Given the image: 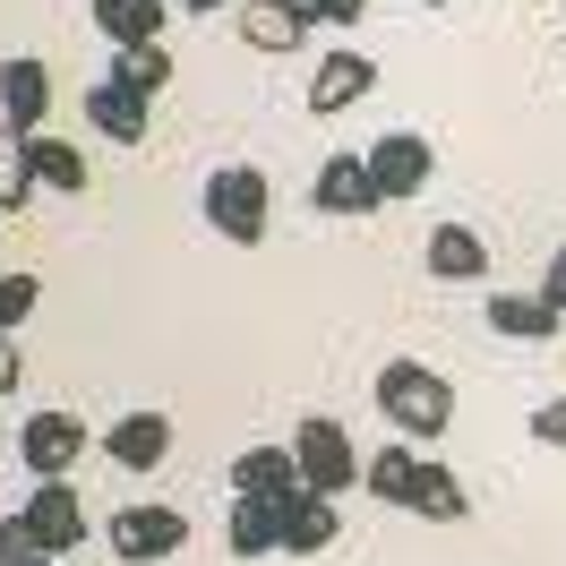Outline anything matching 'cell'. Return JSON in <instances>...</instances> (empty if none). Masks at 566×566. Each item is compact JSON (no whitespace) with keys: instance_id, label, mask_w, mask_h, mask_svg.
Instances as JSON below:
<instances>
[{"instance_id":"cell-1","label":"cell","mask_w":566,"mask_h":566,"mask_svg":"<svg viewBox=\"0 0 566 566\" xmlns=\"http://www.w3.org/2000/svg\"><path fill=\"white\" fill-rule=\"evenodd\" d=\"M378 412H387L403 438H438V429L455 421V387L429 369V360H412V353H395V360H378Z\"/></svg>"},{"instance_id":"cell-2","label":"cell","mask_w":566,"mask_h":566,"mask_svg":"<svg viewBox=\"0 0 566 566\" xmlns=\"http://www.w3.org/2000/svg\"><path fill=\"white\" fill-rule=\"evenodd\" d=\"M292 463H301V490H310V497H344V490H360L353 429L335 421V412H310V421L292 429Z\"/></svg>"},{"instance_id":"cell-3","label":"cell","mask_w":566,"mask_h":566,"mask_svg":"<svg viewBox=\"0 0 566 566\" xmlns=\"http://www.w3.org/2000/svg\"><path fill=\"white\" fill-rule=\"evenodd\" d=\"M266 214H275V198H266V172H258V164H214L207 172V223L223 241L258 249L266 241Z\"/></svg>"},{"instance_id":"cell-4","label":"cell","mask_w":566,"mask_h":566,"mask_svg":"<svg viewBox=\"0 0 566 566\" xmlns=\"http://www.w3.org/2000/svg\"><path fill=\"white\" fill-rule=\"evenodd\" d=\"M180 541H189L180 506H155V497H138V506H120V515H112V558H129V566L172 558Z\"/></svg>"},{"instance_id":"cell-5","label":"cell","mask_w":566,"mask_h":566,"mask_svg":"<svg viewBox=\"0 0 566 566\" xmlns=\"http://www.w3.org/2000/svg\"><path fill=\"white\" fill-rule=\"evenodd\" d=\"M429 172H438V146L421 129H387V138L369 146V180H378V198H421Z\"/></svg>"},{"instance_id":"cell-6","label":"cell","mask_w":566,"mask_h":566,"mask_svg":"<svg viewBox=\"0 0 566 566\" xmlns=\"http://www.w3.org/2000/svg\"><path fill=\"white\" fill-rule=\"evenodd\" d=\"M18 524L35 532V549H43V558H70L77 541H86V506H77L70 481H35V497L18 506Z\"/></svg>"},{"instance_id":"cell-7","label":"cell","mask_w":566,"mask_h":566,"mask_svg":"<svg viewBox=\"0 0 566 566\" xmlns=\"http://www.w3.org/2000/svg\"><path fill=\"white\" fill-rule=\"evenodd\" d=\"M18 455H27L35 481H70L77 455H86V421L77 412H35V421L18 429Z\"/></svg>"},{"instance_id":"cell-8","label":"cell","mask_w":566,"mask_h":566,"mask_svg":"<svg viewBox=\"0 0 566 566\" xmlns=\"http://www.w3.org/2000/svg\"><path fill=\"white\" fill-rule=\"evenodd\" d=\"M43 112H52V70H43L35 52L0 61V129H18V138H43Z\"/></svg>"},{"instance_id":"cell-9","label":"cell","mask_w":566,"mask_h":566,"mask_svg":"<svg viewBox=\"0 0 566 566\" xmlns=\"http://www.w3.org/2000/svg\"><path fill=\"white\" fill-rule=\"evenodd\" d=\"M310 207H318V214H369V207H387L378 180H369V155H326L318 180H310Z\"/></svg>"},{"instance_id":"cell-10","label":"cell","mask_w":566,"mask_h":566,"mask_svg":"<svg viewBox=\"0 0 566 566\" xmlns=\"http://www.w3.org/2000/svg\"><path fill=\"white\" fill-rule=\"evenodd\" d=\"M232 497L292 506V497H301V463H292V447H249V455H232Z\"/></svg>"},{"instance_id":"cell-11","label":"cell","mask_w":566,"mask_h":566,"mask_svg":"<svg viewBox=\"0 0 566 566\" xmlns=\"http://www.w3.org/2000/svg\"><path fill=\"white\" fill-rule=\"evenodd\" d=\"M369 86H378V61H369V52H326L318 77H310V112H353Z\"/></svg>"},{"instance_id":"cell-12","label":"cell","mask_w":566,"mask_h":566,"mask_svg":"<svg viewBox=\"0 0 566 566\" xmlns=\"http://www.w3.org/2000/svg\"><path fill=\"white\" fill-rule=\"evenodd\" d=\"M86 120H95L112 146H146V95L120 86V77H95V86H86Z\"/></svg>"},{"instance_id":"cell-13","label":"cell","mask_w":566,"mask_h":566,"mask_svg":"<svg viewBox=\"0 0 566 566\" xmlns=\"http://www.w3.org/2000/svg\"><path fill=\"white\" fill-rule=\"evenodd\" d=\"M481 318H490V335H506V344H549V335L566 326L541 292H490V310H481Z\"/></svg>"},{"instance_id":"cell-14","label":"cell","mask_w":566,"mask_h":566,"mask_svg":"<svg viewBox=\"0 0 566 566\" xmlns=\"http://www.w3.org/2000/svg\"><path fill=\"white\" fill-rule=\"evenodd\" d=\"M112 463H120V472L172 463V421H164V412H120V421H112Z\"/></svg>"},{"instance_id":"cell-15","label":"cell","mask_w":566,"mask_h":566,"mask_svg":"<svg viewBox=\"0 0 566 566\" xmlns=\"http://www.w3.org/2000/svg\"><path fill=\"white\" fill-rule=\"evenodd\" d=\"M310 9L301 0H241V35L258 43V52H292V43H310Z\"/></svg>"},{"instance_id":"cell-16","label":"cell","mask_w":566,"mask_h":566,"mask_svg":"<svg viewBox=\"0 0 566 566\" xmlns=\"http://www.w3.org/2000/svg\"><path fill=\"white\" fill-rule=\"evenodd\" d=\"M429 275L438 283H481L490 275V241H481L472 223H438V232H429Z\"/></svg>"},{"instance_id":"cell-17","label":"cell","mask_w":566,"mask_h":566,"mask_svg":"<svg viewBox=\"0 0 566 566\" xmlns=\"http://www.w3.org/2000/svg\"><path fill=\"white\" fill-rule=\"evenodd\" d=\"M283 515V549L292 558H318V549H335V532H344V515H335V497H292V506H275Z\"/></svg>"},{"instance_id":"cell-18","label":"cell","mask_w":566,"mask_h":566,"mask_svg":"<svg viewBox=\"0 0 566 566\" xmlns=\"http://www.w3.org/2000/svg\"><path fill=\"white\" fill-rule=\"evenodd\" d=\"M86 9H95V27L112 35V52L164 43V18H172V0H86Z\"/></svg>"},{"instance_id":"cell-19","label":"cell","mask_w":566,"mask_h":566,"mask_svg":"<svg viewBox=\"0 0 566 566\" xmlns=\"http://www.w3.org/2000/svg\"><path fill=\"white\" fill-rule=\"evenodd\" d=\"M421 463H429V455H412V447H378V455H360V490L378 497V506H412Z\"/></svg>"},{"instance_id":"cell-20","label":"cell","mask_w":566,"mask_h":566,"mask_svg":"<svg viewBox=\"0 0 566 566\" xmlns=\"http://www.w3.org/2000/svg\"><path fill=\"white\" fill-rule=\"evenodd\" d=\"M412 515H429V524H463V515H472V490H463L455 472L429 455V463H421V490H412Z\"/></svg>"},{"instance_id":"cell-21","label":"cell","mask_w":566,"mask_h":566,"mask_svg":"<svg viewBox=\"0 0 566 566\" xmlns=\"http://www.w3.org/2000/svg\"><path fill=\"white\" fill-rule=\"evenodd\" d=\"M232 558H266V549H283V515L275 506H258V497H232Z\"/></svg>"},{"instance_id":"cell-22","label":"cell","mask_w":566,"mask_h":566,"mask_svg":"<svg viewBox=\"0 0 566 566\" xmlns=\"http://www.w3.org/2000/svg\"><path fill=\"white\" fill-rule=\"evenodd\" d=\"M27 164H35V180H43V189H61V198H77V189H86V155H77L70 138H52V129L27 146Z\"/></svg>"},{"instance_id":"cell-23","label":"cell","mask_w":566,"mask_h":566,"mask_svg":"<svg viewBox=\"0 0 566 566\" xmlns=\"http://www.w3.org/2000/svg\"><path fill=\"white\" fill-rule=\"evenodd\" d=\"M112 77L138 86V95H164V86H172V43H129V52H112Z\"/></svg>"},{"instance_id":"cell-24","label":"cell","mask_w":566,"mask_h":566,"mask_svg":"<svg viewBox=\"0 0 566 566\" xmlns=\"http://www.w3.org/2000/svg\"><path fill=\"white\" fill-rule=\"evenodd\" d=\"M27 146H35V138L0 129V214H18L27 198H35V164H27Z\"/></svg>"},{"instance_id":"cell-25","label":"cell","mask_w":566,"mask_h":566,"mask_svg":"<svg viewBox=\"0 0 566 566\" xmlns=\"http://www.w3.org/2000/svg\"><path fill=\"white\" fill-rule=\"evenodd\" d=\"M35 301H43V275H0V335H18L35 318Z\"/></svg>"},{"instance_id":"cell-26","label":"cell","mask_w":566,"mask_h":566,"mask_svg":"<svg viewBox=\"0 0 566 566\" xmlns=\"http://www.w3.org/2000/svg\"><path fill=\"white\" fill-rule=\"evenodd\" d=\"M0 566H61V558H43V549H35V532L9 515V524H0Z\"/></svg>"},{"instance_id":"cell-27","label":"cell","mask_w":566,"mask_h":566,"mask_svg":"<svg viewBox=\"0 0 566 566\" xmlns=\"http://www.w3.org/2000/svg\"><path fill=\"white\" fill-rule=\"evenodd\" d=\"M532 438H541V447H566V395H549V403L532 412Z\"/></svg>"},{"instance_id":"cell-28","label":"cell","mask_w":566,"mask_h":566,"mask_svg":"<svg viewBox=\"0 0 566 566\" xmlns=\"http://www.w3.org/2000/svg\"><path fill=\"white\" fill-rule=\"evenodd\" d=\"M541 301H549V310L566 318V241L549 249V275H541Z\"/></svg>"},{"instance_id":"cell-29","label":"cell","mask_w":566,"mask_h":566,"mask_svg":"<svg viewBox=\"0 0 566 566\" xmlns=\"http://www.w3.org/2000/svg\"><path fill=\"white\" fill-rule=\"evenodd\" d=\"M301 9H310L318 27H353V18H360V9H369V0H301Z\"/></svg>"},{"instance_id":"cell-30","label":"cell","mask_w":566,"mask_h":566,"mask_svg":"<svg viewBox=\"0 0 566 566\" xmlns=\"http://www.w3.org/2000/svg\"><path fill=\"white\" fill-rule=\"evenodd\" d=\"M18 378H27V360H18V335H0V395L18 387Z\"/></svg>"},{"instance_id":"cell-31","label":"cell","mask_w":566,"mask_h":566,"mask_svg":"<svg viewBox=\"0 0 566 566\" xmlns=\"http://www.w3.org/2000/svg\"><path fill=\"white\" fill-rule=\"evenodd\" d=\"M180 9H189V18H198V9H232V0H180Z\"/></svg>"},{"instance_id":"cell-32","label":"cell","mask_w":566,"mask_h":566,"mask_svg":"<svg viewBox=\"0 0 566 566\" xmlns=\"http://www.w3.org/2000/svg\"><path fill=\"white\" fill-rule=\"evenodd\" d=\"M421 9H447V0H421Z\"/></svg>"},{"instance_id":"cell-33","label":"cell","mask_w":566,"mask_h":566,"mask_svg":"<svg viewBox=\"0 0 566 566\" xmlns=\"http://www.w3.org/2000/svg\"><path fill=\"white\" fill-rule=\"evenodd\" d=\"M0 275H9V266H0Z\"/></svg>"}]
</instances>
